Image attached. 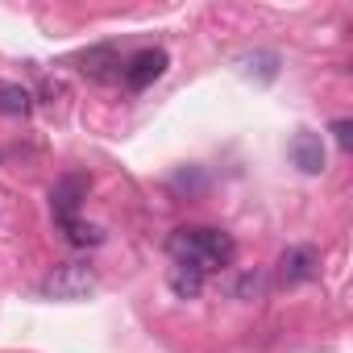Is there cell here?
Instances as JSON below:
<instances>
[{
	"label": "cell",
	"instance_id": "cell-1",
	"mask_svg": "<svg viewBox=\"0 0 353 353\" xmlns=\"http://www.w3.org/2000/svg\"><path fill=\"white\" fill-rule=\"evenodd\" d=\"M170 258L196 270V274H212V270H225L237 254L233 237L221 233V229H204V225H188V229H174L170 241H166Z\"/></svg>",
	"mask_w": 353,
	"mask_h": 353
},
{
	"label": "cell",
	"instance_id": "cell-2",
	"mask_svg": "<svg viewBox=\"0 0 353 353\" xmlns=\"http://www.w3.org/2000/svg\"><path fill=\"white\" fill-rule=\"evenodd\" d=\"M96 266L92 262H59L50 274H46V283H42V295L46 299H63V303H75V299H88L92 291H96Z\"/></svg>",
	"mask_w": 353,
	"mask_h": 353
},
{
	"label": "cell",
	"instance_id": "cell-3",
	"mask_svg": "<svg viewBox=\"0 0 353 353\" xmlns=\"http://www.w3.org/2000/svg\"><path fill=\"white\" fill-rule=\"evenodd\" d=\"M320 274V250L316 245H287L279 258V283L283 287H299L307 279Z\"/></svg>",
	"mask_w": 353,
	"mask_h": 353
},
{
	"label": "cell",
	"instance_id": "cell-4",
	"mask_svg": "<svg viewBox=\"0 0 353 353\" xmlns=\"http://www.w3.org/2000/svg\"><path fill=\"white\" fill-rule=\"evenodd\" d=\"M166 63H170V59H166V50H158V46H154V50H141V54H133V59L121 67V79H125V88H129V92H145L154 79H162Z\"/></svg>",
	"mask_w": 353,
	"mask_h": 353
},
{
	"label": "cell",
	"instance_id": "cell-5",
	"mask_svg": "<svg viewBox=\"0 0 353 353\" xmlns=\"http://www.w3.org/2000/svg\"><path fill=\"white\" fill-rule=\"evenodd\" d=\"M88 188H92L88 174H63V179L54 183V192H50V208H54V221H59V225L71 221V216L79 212V204L88 200Z\"/></svg>",
	"mask_w": 353,
	"mask_h": 353
},
{
	"label": "cell",
	"instance_id": "cell-6",
	"mask_svg": "<svg viewBox=\"0 0 353 353\" xmlns=\"http://www.w3.org/2000/svg\"><path fill=\"white\" fill-rule=\"evenodd\" d=\"M79 75H88V79H96V83H108V79H117L121 75V54H117V46H88L79 59Z\"/></svg>",
	"mask_w": 353,
	"mask_h": 353
},
{
	"label": "cell",
	"instance_id": "cell-7",
	"mask_svg": "<svg viewBox=\"0 0 353 353\" xmlns=\"http://www.w3.org/2000/svg\"><path fill=\"white\" fill-rule=\"evenodd\" d=\"M291 162H295L303 174H320V170H324V141H320V133L299 129V133L291 137Z\"/></svg>",
	"mask_w": 353,
	"mask_h": 353
},
{
	"label": "cell",
	"instance_id": "cell-8",
	"mask_svg": "<svg viewBox=\"0 0 353 353\" xmlns=\"http://www.w3.org/2000/svg\"><path fill=\"white\" fill-rule=\"evenodd\" d=\"M237 67H241L245 79H258V83H274L279 79V54L274 50H250V54L237 59Z\"/></svg>",
	"mask_w": 353,
	"mask_h": 353
},
{
	"label": "cell",
	"instance_id": "cell-9",
	"mask_svg": "<svg viewBox=\"0 0 353 353\" xmlns=\"http://www.w3.org/2000/svg\"><path fill=\"white\" fill-rule=\"evenodd\" d=\"M34 108V96L21 83H5L0 79V117H26Z\"/></svg>",
	"mask_w": 353,
	"mask_h": 353
},
{
	"label": "cell",
	"instance_id": "cell-10",
	"mask_svg": "<svg viewBox=\"0 0 353 353\" xmlns=\"http://www.w3.org/2000/svg\"><path fill=\"white\" fill-rule=\"evenodd\" d=\"M170 291L179 295V299H200L204 274H196V270H188V266H174V270H170Z\"/></svg>",
	"mask_w": 353,
	"mask_h": 353
},
{
	"label": "cell",
	"instance_id": "cell-11",
	"mask_svg": "<svg viewBox=\"0 0 353 353\" xmlns=\"http://www.w3.org/2000/svg\"><path fill=\"white\" fill-rule=\"evenodd\" d=\"M63 233H67L71 245H100V229H96V225H83L79 216L63 221Z\"/></svg>",
	"mask_w": 353,
	"mask_h": 353
},
{
	"label": "cell",
	"instance_id": "cell-12",
	"mask_svg": "<svg viewBox=\"0 0 353 353\" xmlns=\"http://www.w3.org/2000/svg\"><path fill=\"white\" fill-rule=\"evenodd\" d=\"M233 295H237V299H258V295H262V274H258V270H245V274L237 279Z\"/></svg>",
	"mask_w": 353,
	"mask_h": 353
},
{
	"label": "cell",
	"instance_id": "cell-13",
	"mask_svg": "<svg viewBox=\"0 0 353 353\" xmlns=\"http://www.w3.org/2000/svg\"><path fill=\"white\" fill-rule=\"evenodd\" d=\"M332 133H336V145H341V150L353 145V125H349V121H332Z\"/></svg>",
	"mask_w": 353,
	"mask_h": 353
}]
</instances>
